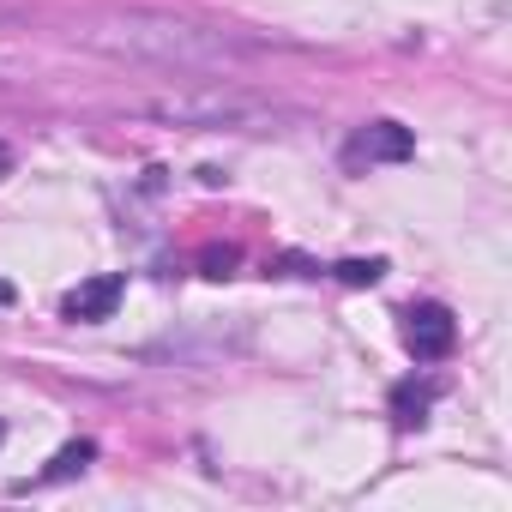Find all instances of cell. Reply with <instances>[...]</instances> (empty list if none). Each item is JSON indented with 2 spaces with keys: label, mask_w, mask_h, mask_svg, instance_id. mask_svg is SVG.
Here are the masks:
<instances>
[{
  "label": "cell",
  "mask_w": 512,
  "mask_h": 512,
  "mask_svg": "<svg viewBox=\"0 0 512 512\" xmlns=\"http://www.w3.org/2000/svg\"><path fill=\"white\" fill-rule=\"evenodd\" d=\"M139 115L163 121V127H199V133H284L302 127L308 115L272 97H253L235 85H199V91H169V97H145Z\"/></svg>",
  "instance_id": "cell-2"
},
{
  "label": "cell",
  "mask_w": 512,
  "mask_h": 512,
  "mask_svg": "<svg viewBox=\"0 0 512 512\" xmlns=\"http://www.w3.org/2000/svg\"><path fill=\"white\" fill-rule=\"evenodd\" d=\"M440 398V386L434 380H404V386H392V416L410 428V422H422L428 416V404Z\"/></svg>",
  "instance_id": "cell-6"
},
{
  "label": "cell",
  "mask_w": 512,
  "mask_h": 512,
  "mask_svg": "<svg viewBox=\"0 0 512 512\" xmlns=\"http://www.w3.org/2000/svg\"><path fill=\"white\" fill-rule=\"evenodd\" d=\"M0 25H25V13H13V7H0Z\"/></svg>",
  "instance_id": "cell-9"
},
{
  "label": "cell",
  "mask_w": 512,
  "mask_h": 512,
  "mask_svg": "<svg viewBox=\"0 0 512 512\" xmlns=\"http://www.w3.org/2000/svg\"><path fill=\"white\" fill-rule=\"evenodd\" d=\"M0 440H7V422H0Z\"/></svg>",
  "instance_id": "cell-11"
},
{
  "label": "cell",
  "mask_w": 512,
  "mask_h": 512,
  "mask_svg": "<svg viewBox=\"0 0 512 512\" xmlns=\"http://www.w3.org/2000/svg\"><path fill=\"white\" fill-rule=\"evenodd\" d=\"M404 344H410L416 362H440V356H452L458 326H452V314H446L440 302H416V308L404 314Z\"/></svg>",
  "instance_id": "cell-4"
},
{
  "label": "cell",
  "mask_w": 512,
  "mask_h": 512,
  "mask_svg": "<svg viewBox=\"0 0 512 512\" xmlns=\"http://www.w3.org/2000/svg\"><path fill=\"white\" fill-rule=\"evenodd\" d=\"M332 272H338L344 284H380L386 266H380V260H344V266H332Z\"/></svg>",
  "instance_id": "cell-8"
},
{
  "label": "cell",
  "mask_w": 512,
  "mask_h": 512,
  "mask_svg": "<svg viewBox=\"0 0 512 512\" xmlns=\"http://www.w3.org/2000/svg\"><path fill=\"white\" fill-rule=\"evenodd\" d=\"M67 37L79 49L115 55V61H145V67H187V73H217V67H241L260 61L284 43L253 37L241 25H211L193 13H163V7H109V13H85L67 25Z\"/></svg>",
  "instance_id": "cell-1"
},
{
  "label": "cell",
  "mask_w": 512,
  "mask_h": 512,
  "mask_svg": "<svg viewBox=\"0 0 512 512\" xmlns=\"http://www.w3.org/2000/svg\"><path fill=\"white\" fill-rule=\"evenodd\" d=\"M91 458H97V446H91V440H73V446H61V452L49 458V470L37 476V488H43V482H67V476H79Z\"/></svg>",
  "instance_id": "cell-7"
},
{
  "label": "cell",
  "mask_w": 512,
  "mask_h": 512,
  "mask_svg": "<svg viewBox=\"0 0 512 512\" xmlns=\"http://www.w3.org/2000/svg\"><path fill=\"white\" fill-rule=\"evenodd\" d=\"M121 290H127V284H121L115 272H103V278L79 284V290H73V296L61 302V314H67V320H79V326H97V320H109V314H115Z\"/></svg>",
  "instance_id": "cell-5"
},
{
  "label": "cell",
  "mask_w": 512,
  "mask_h": 512,
  "mask_svg": "<svg viewBox=\"0 0 512 512\" xmlns=\"http://www.w3.org/2000/svg\"><path fill=\"white\" fill-rule=\"evenodd\" d=\"M7 163H13V157H7V145H0V169H7Z\"/></svg>",
  "instance_id": "cell-10"
},
{
  "label": "cell",
  "mask_w": 512,
  "mask_h": 512,
  "mask_svg": "<svg viewBox=\"0 0 512 512\" xmlns=\"http://www.w3.org/2000/svg\"><path fill=\"white\" fill-rule=\"evenodd\" d=\"M416 151V139H410V127H398V121H368V127H356L350 139H344V169H374V163H404Z\"/></svg>",
  "instance_id": "cell-3"
}]
</instances>
